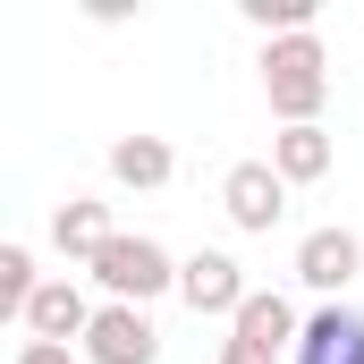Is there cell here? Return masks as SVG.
Here are the masks:
<instances>
[{"label":"cell","mask_w":364,"mask_h":364,"mask_svg":"<svg viewBox=\"0 0 364 364\" xmlns=\"http://www.w3.org/2000/svg\"><path fill=\"white\" fill-rule=\"evenodd\" d=\"M296 364H364V314L356 305H322L314 322H296Z\"/></svg>","instance_id":"8"},{"label":"cell","mask_w":364,"mask_h":364,"mask_svg":"<svg viewBox=\"0 0 364 364\" xmlns=\"http://www.w3.org/2000/svg\"><path fill=\"white\" fill-rule=\"evenodd\" d=\"M17 364H77V348H51V339H26Z\"/></svg>","instance_id":"15"},{"label":"cell","mask_w":364,"mask_h":364,"mask_svg":"<svg viewBox=\"0 0 364 364\" xmlns=\"http://www.w3.org/2000/svg\"><path fill=\"white\" fill-rule=\"evenodd\" d=\"M34 255L26 246H0V322H26V305H34Z\"/></svg>","instance_id":"13"},{"label":"cell","mask_w":364,"mask_h":364,"mask_svg":"<svg viewBox=\"0 0 364 364\" xmlns=\"http://www.w3.org/2000/svg\"><path fill=\"white\" fill-rule=\"evenodd\" d=\"M51 246H60V255H77V263H93V255L110 246V203H93V195H68V203L51 212Z\"/></svg>","instance_id":"10"},{"label":"cell","mask_w":364,"mask_h":364,"mask_svg":"<svg viewBox=\"0 0 364 364\" xmlns=\"http://www.w3.org/2000/svg\"><path fill=\"white\" fill-rule=\"evenodd\" d=\"M102 288H110V305H153L161 288H178V263H170V246L161 237H127V229H110V246L85 263Z\"/></svg>","instance_id":"2"},{"label":"cell","mask_w":364,"mask_h":364,"mask_svg":"<svg viewBox=\"0 0 364 364\" xmlns=\"http://www.w3.org/2000/svg\"><path fill=\"white\" fill-rule=\"evenodd\" d=\"M85 364H161V331L144 305H93L85 322Z\"/></svg>","instance_id":"3"},{"label":"cell","mask_w":364,"mask_h":364,"mask_svg":"<svg viewBox=\"0 0 364 364\" xmlns=\"http://www.w3.org/2000/svg\"><path fill=\"white\" fill-rule=\"evenodd\" d=\"M170 170H178V153H170L161 136H119V144H110V178H119V186H136V195L170 186Z\"/></svg>","instance_id":"12"},{"label":"cell","mask_w":364,"mask_h":364,"mask_svg":"<svg viewBox=\"0 0 364 364\" xmlns=\"http://www.w3.org/2000/svg\"><path fill=\"white\" fill-rule=\"evenodd\" d=\"M178 296L195 305V314H237L246 305V272H237V255H220V246H203V255H186L178 263Z\"/></svg>","instance_id":"7"},{"label":"cell","mask_w":364,"mask_h":364,"mask_svg":"<svg viewBox=\"0 0 364 364\" xmlns=\"http://www.w3.org/2000/svg\"><path fill=\"white\" fill-rule=\"evenodd\" d=\"M263 93L288 127H322V102H331V51L322 34H279L263 43Z\"/></svg>","instance_id":"1"},{"label":"cell","mask_w":364,"mask_h":364,"mask_svg":"<svg viewBox=\"0 0 364 364\" xmlns=\"http://www.w3.org/2000/svg\"><path fill=\"white\" fill-rule=\"evenodd\" d=\"M356 272H364V237L356 229H314V237L296 246V279H305L314 296H331V305H339V288Z\"/></svg>","instance_id":"6"},{"label":"cell","mask_w":364,"mask_h":364,"mask_svg":"<svg viewBox=\"0 0 364 364\" xmlns=\"http://www.w3.org/2000/svg\"><path fill=\"white\" fill-rule=\"evenodd\" d=\"M237 9L279 43V34H314V9H322V0H237Z\"/></svg>","instance_id":"14"},{"label":"cell","mask_w":364,"mask_h":364,"mask_svg":"<svg viewBox=\"0 0 364 364\" xmlns=\"http://www.w3.org/2000/svg\"><path fill=\"white\" fill-rule=\"evenodd\" d=\"M220 212H229L246 237H272L279 212H288V186L272 178V161H237V170L220 178Z\"/></svg>","instance_id":"5"},{"label":"cell","mask_w":364,"mask_h":364,"mask_svg":"<svg viewBox=\"0 0 364 364\" xmlns=\"http://www.w3.org/2000/svg\"><path fill=\"white\" fill-rule=\"evenodd\" d=\"M220 364H263V356H246V348H220Z\"/></svg>","instance_id":"16"},{"label":"cell","mask_w":364,"mask_h":364,"mask_svg":"<svg viewBox=\"0 0 364 364\" xmlns=\"http://www.w3.org/2000/svg\"><path fill=\"white\" fill-rule=\"evenodd\" d=\"M229 348L279 364V348H296V305H288L279 288H246V305L229 314Z\"/></svg>","instance_id":"4"},{"label":"cell","mask_w":364,"mask_h":364,"mask_svg":"<svg viewBox=\"0 0 364 364\" xmlns=\"http://www.w3.org/2000/svg\"><path fill=\"white\" fill-rule=\"evenodd\" d=\"M85 322H93V305H85V288H77L68 272L34 279V305H26V331H34V339L68 348V339H85Z\"/></svg>","instance_id":"9"},{"label":"cell","mask_w":364,"mask_h":364,"mask_svg":"<svg viewBox=\"0 0 364 364\" xmlns=\"http://www.w3.org/2000/svg\"><path fill=\"white\" fill-rule=\"evenodd\" d=\"M272 178L279 186L331 178V136H322V127H279V136H272Z\"/></svg>","instance_id":"11"}]
</instances>
